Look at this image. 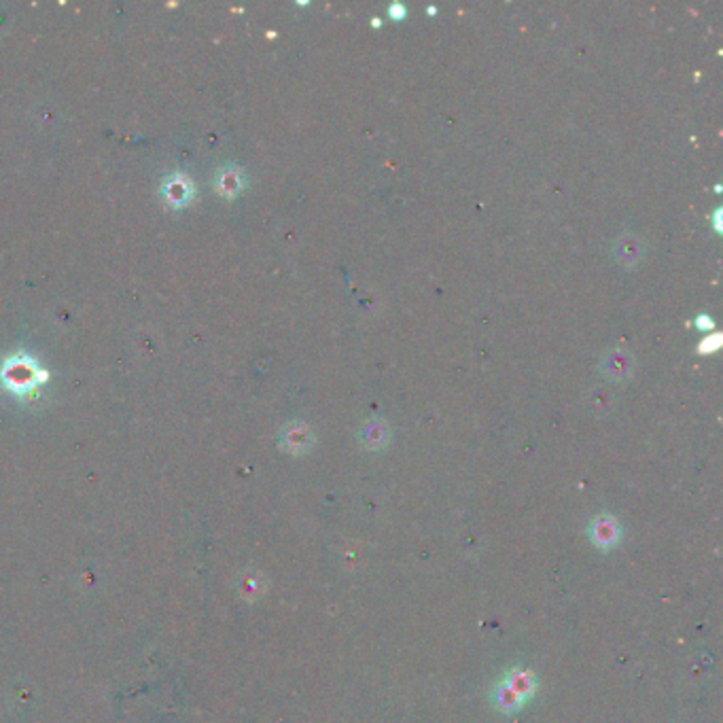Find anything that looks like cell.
<instances>
[{
    "label": "cell",
    "instance_id": "1",
    "mask_svg": "<svg viewBox=\"0 0 723 723\" xmlns=\"http://www.w3.org/2000/svg\"><path fill=\"white\" fill-rule=\"evenodd\" d=\"M535 689L537 683L533 673H528V670H511L505 677L503 686L497 688L495 702L503 713H516L535 694Z\"/></svg>",
    "mask_w": 723,
    "mask_h": 723
},
{
    "label": "cell",
    "instance_id": "2",
    "mask_svg": "<svg viewBox=\"0 0 723 723\" xmlns=\"http://www.w3.org/2000/svg\"><path fill=\"white\" fill-rule=\"evenodd\" d=\"M598 369L607 382L622 384L628 382L637 371V359L628 348L613 346L605 350L598 359Z\"/></svg>",
    "mask_w": 723,
    "mask_h": 723
},
{
    "label": "cell",
    "instance_id": "3",
    "mask_svg": "<svg viewBox=\"0 0 723 723\" xmlns=\"http://www.w3.org/2000/svg\"><path fill=\"white\" fill-rule=\"evenodd\" d=\"M611 257L624 270H635L648 257V242L637 232H622L613 240Z\"/></svg>",
    "mask_w": 723,
    "mask_h": 723
},
{
    "label": "cell",
    "instance_id": "4",
    "mask_svg": "<svg viewBox=\"0 0 723 723\" xmlns=\"http://www.w3.org/2000/svg\"><path fill=\"white\" fill-rule=\"evenodd\" d=\"M356 439H359V444L363 447H367V450H382V447H387L390 444V439H393V431H390V425L387 420L371 418L365 420L359 427Z\"/></svg>",
    "mask_w": 723,
    "mask_h": 723
},
{
    "label": "cell",
    "instance_id": "5",
    "mask_svg": "<svg viewBox=\"0 0 723 723\" xmlns=\"http://www.w3.org/2000/svg\"><path fill=\"white\" fill-rule=\"evenodd\" d=\"M315 433H312V428L306 422H291L280 433V446L291 454L308 452L315 446Z\"/></svg>",
    "mask_w": 723,
    "mask_h": 723
},
{
    "label": "cell",
    "instance_id": "6",
    "mask_svg": "<svg viewBox=\"0 0 723 723\" xmlns=\"http://www.w3.org/2000/svg\"><path fill=\"white\" fill-rule=\"evenodd\" d=\"M38 374H45V371H36V365L25 361V359H11L5 365V380L11 388H30L32 384L38 382Z\"/></svg>",
    "mask_w": 723,
    "mask_h": 723
},
{
    "label": "cell",
    "instance_id": "7",
    "mask_svg": "<svg viewBox=\"0 0 723 723\" xmlns=\"http://www.w3.org/2000/svg\"><path fill=\"white\" fill-rule=\"evenodd\" d=\"M590 537L598 547L603 549L613 547L619 541V528L616 520H611V517H598V520L592 524Z\"/></svg>",
    "mask_w": 723,
    "mask_h": 723
},
{
    "label": "cell",
    "instance_id": "8",
    "mask_svg": "<svg viewBox=\"0 0 723 723\" xmlns=\"http://www.w3.org/2000/svg\"><path fill=\"white\" fill-rule=\"evenodd\" d=\"M613 401H616V395L605 387H597L587 393V403H590L592 409H600V412L609 409L613 406Z\"/></svg>",
    "mask_w": 723,
    "mask_h": 723
},
{
    "label": "cell",
    "instance_id": "9",
    "mask_svg": "<svg viewBox=\"0 0 723 723\" xmlns=\"http://www.w3.org/2000/svg\"><path fill=\"white\" fill-rule=\"evenodd\" d=\"M242 189V176L238 170H226L221 175V181H219V191L226 196H236L238 191Z\"/></svg>",
    "mask_w": 723,
    "mask_h": 723
},
{
    "label": "cell",
    "instance_id": "10",
    "mask_svg": "<svg viewBox=\"0 0 723 723\" xmlns=\"http://www.w3.org/2000/svg\"><path fill=\"white\" fill-rule=\"evenodd\" d=\"M390 11H393V15H403V6H399V5L390 6Z\"/></svg>",
    "mask_w": 723,
    "mask_h": 723
}]
</instances>
